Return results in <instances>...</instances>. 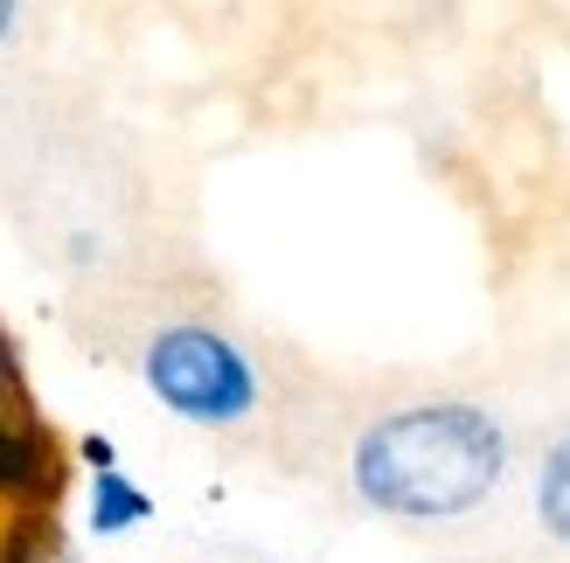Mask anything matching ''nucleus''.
I'll return each mask as SVG.
<instances>
[{
	"label": "nucleus",
	"instance_id": "obj_1",
	"mask_svg": "<svg viewBox=\"0 0 570 563\" xmlns=\"http://www.w3.org/2000/svg\"><path fill=\"white\" fill-rule=\"evenodd\" d=\"M508 438L473 404H411L355 438V494L396 522H452L501 487Z\"/></svg>",
	"mask_w": 570,
	"mask_h": 563
},
{
	"label": "nucleus",
	"instance_id": "obj_2",
	"mask_svg": "<svg viewBox=\"0 0 570 563\" xmlns=\"http://www.w3.org/2000/svg\"><path fill=\"white\" fill-rule=\"evenodd\" d=\"M139 376H147V389L188 417V425H244L250 411H258V369H250V355L230 342V334H216L203 320H175L160 327L147 342V362H139Z\"/></svg>",
	"mask_w": 570,
	"mask_h": 563
},
{
	"label": "nucleus",
	"instance_id": "obj_3",
	"mask_svg": "<svg viewBox=\"0 0 570 563\" xmlns=\"http://www.w3.org/2000/svg\"><path fill=\"white\" fill-rule=\"evenodd\" d=\"M56 487H63V460H56L49 432L42 425H0V494L49 508Z\"/></svg>",
	"mask_w": 570,
	"mask_h": 563
},
{
	"label": "nucleus",
	"instance_id": "obj_4",
	"mask_svg": "<svg viewBox=\"0 0 570 563\" xmlns=\"http://www.w3.org/2000/svg\"><path fill=\"white\" fill-rule=\"evenodd\" d=\"M147 515H154V501L139 494L119 466L91 473V515H83V522H91V536H126V529H139Z\"/></svg>",
	"mask_w": 570,
	"mask_h": 563
},
{
	"label": "nucleus",
	"instance_id": "obj_5",
	"mask_svg": "<svg viewBox=\"0 0 570 563\" xmlns=\"http://www.w3.org/2000/svg\"><path fill=\"white\" fill-rule=\"evenodd\" d=\"M535 515H543V529L557 543H570V432L550 445L543 460V481H535Z\"/></svg>",
	"mask_w": 570,
	"mask_h": 563
},
{
	"label": "nucleus",
	"instance_id": "obj_6",
	"mask_svg": "<svg viewBox=\"0 0 570 563\" xmlns=\"http://www.w3.org/2000/svg\"><path fill=\"white\" fill-rule=\"evenodd\" d=\"M0 425H36V411H28V383H21V362H14L8 327H0Z\"/></svg>",
	"mask_w": 570,
	"mask_h": 563
},
{
	"label": "nucleus",
	"instance_id": "obj_7",
	"mask_svg": "<svg viewBox=\"0 0 570 563\" xmlns=\"http://www.w3.org/2000/svg\"><path fill=\"white\" fill-rule=\"evenodd\" d=\"M83 460H91V466L105 473V466H111V445H105V438H83Z\"/></svg>",
	"mask_w": 570,
	"mask_h": 563
},
{
	"label": "nucleus",
	"instance_id": "obj_8",
	"mask_svg": "<svg viewBox=\"0 0 570 563\" xmlns=\"http://www.w3.org/2000/svg\"><path fill=\"white\" fill-rule=\"evenodd\" d=\"M8 28H14V0H0V36H8Z\"/></svg>",
	"mask_w": 570,
	"mask_h": 563
}]
</instances>
